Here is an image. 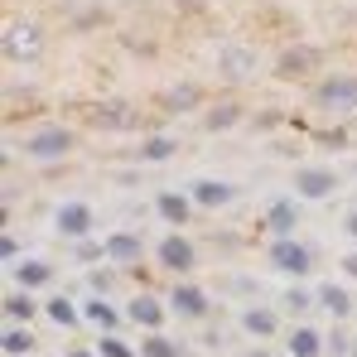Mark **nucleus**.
Wrapping results in <instances>:
<instances>
[{"label": "nucleus", "mask_w": 357, "mask_h": 357, "mask_svg": "<svg viewBox=\"0 0 357 357\" xmlns=\"http://www.w3.org/2000/svg\"><path fill=\"white\" fill-rule=\"evenodd\" d=\"M49 54V29L39 24V20H29V15H10L5 24H0V59L15 63V68H29V63H39Z\"/></svg>", "instance_id": "f257e3e1"}, {"label": "nucleus", "mask_w": 357, "mask_h": 357, "mask_svg": "<svg viewBox=\"0 0 357 357\" xmlns=\"http://www.w3.org/2000/svg\"><path fill=\"white\" fill-rule=\"evenodd\" d=\"M77 112H82V126H92V130H102V135L135 130V126L145 121V112H140L130 97H92V102H82Z\"/></svg>", "instance_id": "f03ea898"}, {"label": "nucleus", "mask_w": 357, "mask_h": 357, "mask_svg": "<svg viewBox=\"0 0 357 357\" xmlns=\"http://www.w3.org/2000/svg\"><path fill=\"white\" fill-rule=\"evenodd\" d=\"M266 261H271L285 280H309V275L319 271V251H314L309 241H299V237H271Z\"/></svg>", "instance_id": "7ed1b4c3"}, {"label": "nucleus", "mask_w": 357, "mask_h": 357, "mask_svg": "<svg viewBox=\"0 0 357 357\" xmlns=\"http://www.w3.org/2000/svg\"><path fill=\"white\" fill-rule=\"evenodd\" d=\"M314 107L324 116H353L357 112V73H324V77H314Z\"/></svg>", "instance_id": "20e7f679"}, {"label": "nucleus", "mask_w": 357, "mask_h": 357, "mask_svg": "<svg viewBox=\"0 0 357 357\" xmlns=\"http://www.w3.org/2000/svg\"><path fill=\"white\" fill-rule=\"evenodd\" d=\"M77 150V130L73 126H63V121H49V126H39V130H29L24 135V155L29 160H68Z\"/></svg>", "instance_id": "39448f33"}, {"label": "nucleus", "mask_w": 357, "mask_h": 357, "mask_svg": "<svg viewBox=\"0 0 357 357\" xmlns=\"http://www.w3.org/2000/svg\"><path fill=\"white\" fill-rule=\"evenodd\" d=\"M155 266L169 275V280H188L198 271V246L183 237V232H165L155 241Z\"/></svg>", "instance_id": "423d86ee"}, {"label": "nucleus", "mask_w": 357, "mask_h": 357, "mask_svg": "<svg viewBox=\"0 0 357 357\" xmlns=\"http://www.w3.org/2000/svg\"><path fill=\"white\" fill-rule=\"evenodd\" d=\"M121 309H126V324H135L140 333H160L169 324V299L155 290H130Z\"/></svg>", "instance_id": "0eeeda50"}, {"label": "nucleus", "mask_w": 357, "mask_h": 357, "mask_svg": "<svg viewBox=\"0 0 357 357\" xmlns=\"http://www.w3.org/2000/svg\"><path fill=\"white\" fill-rule=\"evenodd\" d=\"M92 227H97V213H92L87 198H63L59 208H54V237L87 241V237H92Z\"/></svg>", "instance_id": "6e6552de"}, {"label": "nucleus", "mask_w": 357, "mask_h": 357, "mask_svg": "<svg viewBox=\"0 0 357 357\" xmlns=\"http://www.w3.org/2000/svg\"><path fill=\"white\" fill-rule=\"evenodd\" d=\"M169 314L183 319V324H203L208 314H213V295L203 290V285H193V280H169Z\"/></svg>", "instance_id": "1a4fd4ad"}, {"label": "nucleus", "mask_w": 357, "mask_h": 357, "mask_svg": "<svg viewBox=\"0 0 357 357\" xmlns=\"http://www.w3.org/2000/svg\"><path fill=\"white\" fill-rule=\"evenodd\" d=\"M237 328L256 343H271V338H285V314L280 304H246L237 314Z\"/></svg>", "instance_id": "9d476101"}, {"label": "nucleus", "mask_w": 357, "mask_h": 357, "mask_svg": "<svg viewBox=\"0 0 357 357\" xmlns=\"http://www.w3.org/2000/svg\"><path fill=\"white\" fill-rule=\"evenodd\" d=\"M319 63H324V49H319V44H290V49L275 54V68H271V73H275L280 82H299V77H314Z\"/></svg>", "instance_id": "9b49d317"}, {"label": "nucleus", "mask_w": 357, "mask_h": 357, "mask_svg": "<svg viewBox=\"0 0 357 357\" xmlns=\"http://www.w3.org/2000/svg\"><path fill=\"white\" fill-rule=\"evenodd\" d=\"M290 188H295L299 203H324V198L338 193V174H333L328 165H299L295 178H290Z\"/></svg>", "instance_id": "f8f14e48"}, {"label": "nucleus", "mask_w": 357, "mask_h": 357, "mask_svg": "<svg viewBox=\"0 0 357 357\" xmlns=\"http://www.w3.org/2000/svg\"><path fill=\"white\" fill-rule=\"evenodd\" d=\"M241 193V183H232V178H193L188 183V198L198 203V208H208V213H222V208H232Z\"/></svg>", "instance_id": "ddd939ff"}, {"label": "nucleus", "mask_w": 357, "mask_h": 357, "mask_svg": "<svg viewBox=\"0 0 357 357\" xmlns=\"http://www.w3.org/2000/svg\"><path fill=\"white\" fill-rule=\"evenodd\" d=\"M256 68H261V54H256L251 44H222V49H218V73H222L227 82H251Z\"/></svg>", "instance_id": "4468645a"}, {"label": "nucleus", "mask_w": 357, "mask_h": 357, "mask_svg": "<svg viewBox=\"0 0 357 357\" xmlns=\"http://www.w3.org/2000/svg\"><path fill=\"white\" fill-rule=\"evenodd\" d=\"M10 280H15V290H49L54 285V261H44V256H24V261H15L10 266Z\"/></svg>", "instance_id": "2eb2a0df"}, {"label": "nucleus", "mask_w": 357, "mask_h": 357, "mask_svg": "<svg viewBox=\"0 0 357 357\" xmlns=\"http://www.w3.org/2000/svg\"><path fill=\"white\" fill-rule=\"evenodd\" d=\"M328 328H314V324H295L285 328V357H328Z\"/></svg>", "instance_id": "dca6fc26"}, {"label": "nucleus", "mask_w": 357, "mask_h": 357, "mask_svg": "<svg viewBox=\"0 0 357 357\" xmlns=\"http://www.w3.org/2000/svg\"><path fill=\"white\" fill-rule=\"evenodd\" d=\"M82 324H87V328H97V333H121L126 309H116L107 295H87V299H82Z\"/></svg>", "instance_id": "f3484780"}, {"label": "nucleus", "mask_w": 357, "mask_h": 357, "mask_svg": "<svg viewBox=\"0 0 357 357\" xmlns=\"http://www.w3.org/2000/svg\"><path fill=\"white\" fill-rule=\"evenodd\" d=\"M174 155H178V140L169 135V130H150V135H140L135 150H130L135 165H169Z\"/></svg>", "instance_id": "a211bd4d"}, {"label": "nucleus", "mask_w": 357, "mask_h": 357, "mask_svg": "<svg viewBox=\"0 0 357 357\" xmlns=\"http://www.w3.org/2000/svg\"><path fill=\"white\" fill-rule=\"evenodd\" d=\"M299 198L290 193V198H271V208H266V218H261V227L271 232V237H295V227H299Z\"/></svg>", "instance_id": "6ab92c4d"}, {"label": "nucleus", "mask_w": 357, "mask_h": 357, "mask_svg": "<svg viewBox=\"0 0 357 357\" xmlns=\"http://www.w3.org/2000/svg\"><path fill=\"white\" fill-rule=\"evenodd\" d=\"M193 208H198V203H193L188 193H178V188L155 193V213L165 218V227H169V232H178V227H188V222H193Z\"/></svg>", "instance_id": "aec40b11"}, {"label": "nucleus", "mask_w": 357, "mask_h": 357, "mask_svg": "<svg viewBox=\"0 0 357 357\" xmlns=\"http://www.w3.org/2000/svg\"><path fill=\"white\" fill-rule=\"evenodd\" d=\"M314 295H319V314H328L333 324H343V319H353L357 299L348 285H338V280H324V285H314Z\"/></svg>", "instance_id": "412c9836"}, {"label": "nucleus", "mask_w": 357, "mask_h": 357, "mask_svg": "<svg viewBox=\"0 0 357 357\" xmlns=\"http://www.w3.org/2000/svg\"><path fill=\"white\" fill-rule=\"evenodd\" d=\"M246 121V102H208L203 107V130L208 135H222V130H232Z\"/></svg>", "instance_id": "4be33fe9"}, {"label": "nucleus", "mask_w": 357, "mask_h": 357, "mask_svg": "<svg viewBox=\"0 0 357 357\" xmlns=\"http://www.w3.org/2000/svg\"><path fill=\"white\" fill-rule=\"evenodd\" d=\"M208 97H203V87L198 82H174V87H165V97H160V112H169V116H183V112H198Z\"/></svg>", "instance_id": "5701e85b"}, {"label": "nucleus", "mask_w": 357, "mask_h": 357, "mask_svg": "<svg viewBox=\"0 0 357 357\" xmlns=\"http://www.w3.org/2000/svg\"><path fill=\"white\" fill-rule=\"evenodd\" d=\"M107 241V261L112 266H140L145 261V241L135 237V232H112V237H102Z\"/></svg>", "instance_id": "b1692460"}, {"label": "nucleus", "mask_w": 357, "mask_h": 357, "mask_svg": "<svg viewBox=\"0 0 357 357\" xmlns=\"http://www.w3.org/2000/svg\"><path fill=\"white\" fill-rule=\"evenodd\" d=\"M44 319H49L54 328H63V333H77V328H82V309H77L68 295H49L44 299Z\"/></svg>", "instance_id": "393cba45"}, {"label": "nucleus", "mask_w": 357, "mask_h": 357, "mask_svg": "<svg viewBox=\"0 0 357 357\" xmlns=\"http://www.w3.org/2000/svg\"><path fill=\"white\" fill-rule=\"evenodd\" d=\"M0 309H5V324H34V314H39V304H34V290H5L0 299Z\"/></svg>", "instance_id": "a878e982"}, {"label": "nucleus", "mask_w": 357, "mask_h": 357, "mask_svg": "<svg viewBox=\"0 0 357 357\" xmlns=\"http://www.w3.org/2000/svg\"><path fill=\"white\" fill-rule=\"evenodd\" d=\"M309 309H319V295H314L304 280H290V285H285V295H280V314H290V319H304Z\"/></svg>", "instance_id": "bb28decb"}, {"label": "nucleus", "mask_w": 357, "mask_h": 357, "mask_svg": "<svg viewBox=\"0 0 357 357\" xmlns=\"http://www.w3.org/2000/svg\"><path fill=\"white\" fill-rule=\"evenodd\" d=\"M0 353H5V357H29V353H34V333H29V324H5V328H0Z\"/></svg>", "instance_id": "cd10ccee"}, {"label": "nucleus", "mask_w": 357, "mask_h": 357, "mask_svg": "<svg viewBox=\"0 0 357 357\" xmlns=\"http://www.w3.org/2000/svg\"><path fill=\"white\" fill-rule=\"evenodd\" d=\"M140 357H183V348L160 328V333H145V338H140Z\"/></svg>", "instance_id": "c85d7f7f"}, {"label": "nucleus", "mask_w": 357, "mask_h": 357, "mask_svg": "<svg viewBox=\"0 0 357 357\" xmlns=\"http://www.w3.org/2000/svg\"><path fill=\"white\" fill-rule=\"evenodd\" d=\"M73 261H77V266H87V271H92V266H102V261H107V241H97V237L73 241Z\"/></svg>", "instance_id": "c756f323"}, {"label": "nucleus", "mask_w": 357, "mask_h": 357, "mask_svg": "<svg viewBox=\"0 0 357 357\" xmlns=\"http://www.w3.org/2000/svg\"><path fill=\"white\" fill-rule=\"evenodd\" d=\"M102 357H140V348H130L121 333H97V343H92Z\"/></svg>", "instance_id": "7c9ffc66"}, {"label": "nucleus", "mask_w": 357, "mask_h": 357, "mask_svg": "<svg viewBox=\"0 0 357 357\" xmlns=\"http://www.w3.org/2000/svg\"><path fill=\"white\" fill-rule=\"evenodd\" d=\"M353 333H348V328H343V324H333V328H328V348H324V353L328 357H353Z\"/></svg>", "instance_id": "2f4dec72"}, {"label": "nucleus", "mask_w": 357, "mask_h": 357, "mask_svg": "<svg viewBox=\"0 0 357 357\" xmlns=\"http://www.w3.org/2000/svg\"><path fill=\"white\" fill-rule=\"evenodd\" d=\"M0 261H5V266H15V261H24V256H20V241L10 237V232H0Z\"/></svg>", "instance_id": "473e14b6"}, {"label": "nucleus", "mask_w": 357, "mask_h": 357, "mask_svg": "<svg viewBox=\"0 0 357 357\" xmlns=\"http://www.w3.org/2000/svg\"><path fill=\"white\" fill-rule=\"evenodd\" d=\"M314 140H319V145H328V150H343V145H348V130H338V126H333V130H319Z\"/></svg>", "instance_id": "72a5a7b5"}, {"label": "nucleus", "mask_w": 357, "mask_h": 357, "mask_svg": "<svg viewBox=\"0 0 357 357\" xmlns=\"http://www.w3.org/2000/svg\"><path fill=\"white\" fill-rule=\"evenodd\" d=\"M92 295H112V275L102 266H92Z\"/></svg>", "instance_id": "f704fd0d"}, {"label": "nucleus", "mask_w": 357, "mask_h": 357, "mask_svg": "<svg viewBox=\"0 0 357 357\" xmlns=\"http://www.w3.org/2000/svg\"><path fill=\"white\" fill-rule=\"evenodd\" d=\"M338 266H343V275H348V280H353V285H357V251H348V256H343Z\"/></svg>", "instance_id": "c9c22d12"}, {"label": "nucleus", "mask_w": 357, "mask_h": 357, "mask_svg": "<svg viewBox=\"0 0 357 357\" xmlns=\"http://www.w3.org/2000/svg\"><path fill=\"white\" fill-rule=\"evenodd\" d=\"M343 232H348V237L357 241V208H353V213H348V218H343Z\"/></svg>", "instance_id": "e433bc0d"}, {"label": "nucleus", "mask_w": 357, "mask_h": 357, "mask_svg": "<svg viewBox=\"0 0 357 357\" xmlns=\"http://www.w3.org/2000/svg\"><path fill=\"white\" fill-rule=\"evenodd\" d=\"M63 357H102V353H97V348H82V343H77V348H68Z\"/></svg>", "instance_id": "4c0bfd02"}, {"label": "nucleus", "mask_w": 357, "mask_h": 357, "mask_svg": "<svg viewBox=\"0 0 357 357\" xmlns=\"http://www.w3.org/2000/svg\"><path fill=\"white\" fill-rule=\"evenodd\" d=\"M241 357H285V353H271V348H251V353H241Z\"/></svg>", "instance_id": "58836bf2"}, {"label": "nucleus", "mask_w": 357, "mask_h": 357, "mask_svg": "<svg viewBox=\"0 0 357 357\" xmlns=\"http://www.w3.org/2000/svg\"><path fill=\"white\" fill-rule=\"evenodd\" d=\"M353 357H357V343H353Z\"/></svg>", "instance_id": "ea45409f"}]
</instances>
